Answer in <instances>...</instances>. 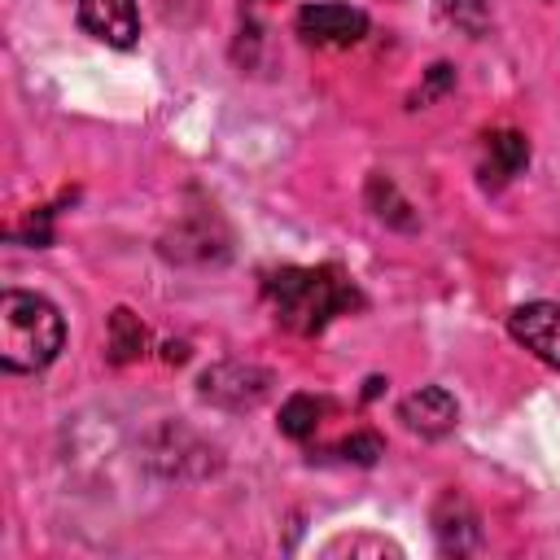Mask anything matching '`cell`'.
<instances>
[{
  "mask_svg": "<svg viewBox=\"0 0 560 560\" xmlns=\"http://www.w3.org/2000/svg\"><path fill=\"white\" fill-rule=\"evenodd\" d=\"M276 319L302 337L324 332L337 315H350L363 306V293L354 284L350 271H341L337 262H319V267H280L262 280Z\"/></svg>",
  "mask_w": 560,
  "mask_h": 560,
  "instance_id": "cell-1",
  "label": "cell"
},
{
  "mask_svg": "<svg viewBox=\"0 0 560 560\" xmlns=\"http://www.w3.org/2000/svg\"><path fill=\"white\" fill-rule=\"evenodd\" d=\"M66 324L57 306L26 289L0 293V363L4 372H39L61 354Z\"/></svg>",
  "mask_w": 560,
  "mask_h": 560,
  "instance_id": "cell-2",
  "label": "cell"
},
{
  "mask_svg": "<svg viewBox=\"0 0 560 560\" xmlns=\"http://www.w3.org/2000/svg\"><path fill=\"white\" fill-rule=\"evenodd\" d=\"M298 35L319 48H350L368 35V13L341 0H319L298 13Z\"/></svg>",
  "mask_w": 560,
  "mask_h": 560,
  "instance_id": "cell-3",
  "label": "cell"
},
{
  "mask_svg": "<svg viewBox=\"0 0 560 560\" xmlns=\"http://www.w3.org/2000/svg\"><path fill=\"white\" fill-rule=\"evenodd\" d=\"M267 389H271V376L249 363H214L201 372V398L214 407H228V411L258 407L267 398Z\"/></svg>",
  "mask_w": 560,
  "mask_h": 560,
  "instance_id": "cell-4",
  "label": "cell"
},
{
  "mask_svg": "<svg viewBox=\"0 0 560 560\" xmlns=\"http://www.w3.org/2000/svg\"><path fill=\"white\" fill-rule=\"evenodd\" d=\"M508 332L538 354L542 363L560 368V302H525L508 315Z\"/></svg>",
  "mask_w": 560,
  "mask_h": 560,
  "instance_id": "cell-5",
  "label": "cell"
},
{
  "mask_svg": "<svg viewBox=\"0 0 560 560\" xmlns=\"http://www.w3.org/2000/svg\"><path fill=\"white\" fill-rule=\"evenodd\" d=\"M79 26L109 48H131L140 35V4L136 0H79Z\"/></svg>",
  "mask_w": 560,
  "mask_h": 560,
  "instance_id": "cell-6",
  "label": "cell"
},
{
  "mask_svg": "<svg viewBox=\"0 0 560 560\" xmlns=\"http://www.w3.org/2000/svg\"><path fill=\"white\" fill-rule=\"evenodd\" d=\"M398 420H402L411 433H420V438H442V433L455 429L459 407H455L451 389H442V385H420L416 394H407V398L398 402Z\"/></svg>",
  "mask_w": 560,
  "mask_h": 560,
  "instance_id": "cell-7",
  "label": "cell"
},
{
  "mask_svg": "<svg viewBox=\"0 0 560 560\" xmlns=\"http://www.w3.org/2000/svg\"><path fill=\"white\" fill-rule=\"evenodd\" d=\"M529 162V144L521 131H490L481 140V184L486 188H503L512 175H521Z\"/></svg>",
  "mask_w": 560,
  "mask_h": 560,
  "instance_id": "cell-8",
  "label": "cell"
},
{
  "mask_svg": "<svg viewBox=\"0 0 560 560\" xmlns=\"http://www.w3.org/2000/svg\"><path fill=\"white\" fill-rule=\"evenodd\" d=\"M433 529H438V542L442 551H472L481 542V529H477V512L459 499V494H446L433 512Z\"/></svg>",
  "mask_w": 560,
  "mask_h": 560,
  "instance_id": "cell-9",
  "label": "cell"
},
{
  "mask_svg": "<svg viewBox=\"0 0 560 560\" xmlns=\"http://www.w3.org/2000/svg\"><path fill=\"white\" fill-rule=\"evenodd\" d=\"M144 346H149L144 324H140L127 306H118V311L109 315V359H114V363H131V359L144 354Z\"/></svg>",
  "mask_w": 560,
  "mask_h": 560,
  "instance_id": "cell-10",
  "label": "cell"
},
{
  "mask_svg": "<svg viewBox=\"0 0 560 560\" xmlns=\"http://www.w3.org/2000/svg\"><path fill=\"white\" fill-rule=\"evenodd\" d=\"M319 416H324V402H319V398L293 394V398L280 407V433L293 438V442H306V438L319 429Z\"/></svg>",
  "mask_w": 560,
  "mask_h": 560,
  "instance_id": "cell-11",
  "label": "cell"
},
{
  "mask_svg": "<svg viewBox=\"0 0 560 560\" xmlns=\"http://www.w3.org/2000/svg\"><path fill=\"white\" fill-rule=\"evenodd\" d=\"M438 18L464 35H481L490 22V4L486 0H438Z\"/></svg>",
  "mask_w": 560,
  "mask_h": 560,
  "instance_id": "cell-12",
  "label": "cell"
},
{
  "mask_svg": "<svg viewBox=\"0 0 560 560\" xmlns=\"http://www.w3.org/2000/svg\"><path fill=\"white\" fill-rule=\"evenodd\" d=\"M337 455L350 464H376L385 455V442L376 433H350L346 442H337Z\"/></svg>",
  "mask_w": 560,
  "mask_h": 560,
  "instance_id": "cell-13",
  "label": "cell"
},
{
  "mask_svg": "<svg viewBox=\"0 0 560 560\" xmlns=\"http://www.w3.org/2000/svg\"><path fill=\"white\" fill-rule=\"evenodd\" d=\"M451 83H455V70H451V66H446V61H438V66H433V70H429V83H424V88H420V92H416V96H411V101H416V105H424V101H433V96H438V92H446V88H451Z\"/></svg>",
  "mask_w": 560,
  "mask_h": 560,
  "instance_id": "cell-14",
  "label": "cell"
}]
</instances>
